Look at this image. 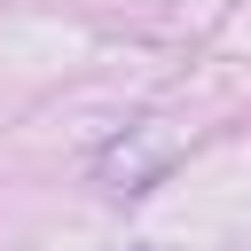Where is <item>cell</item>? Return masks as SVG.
Returning <instances> with one entry per match:
<instances>
[{
    "label": "cell",
    "instance_id": "6da1fadb",
    "mask_svg": "<svg viewBox=\"0 0 251 251\" xmlns=\"http://www.w3.org/2000/svg\"><path fill=\"white\" fill-rule=\"evenodd\" d=\"M180 157H188V133H180L173 118H133L118 141H102L94 180H102L110 196H149V188H157Z\"/></svg>",
    "mask_w": 251,
    "mask_h": 251
}]
</instances>
